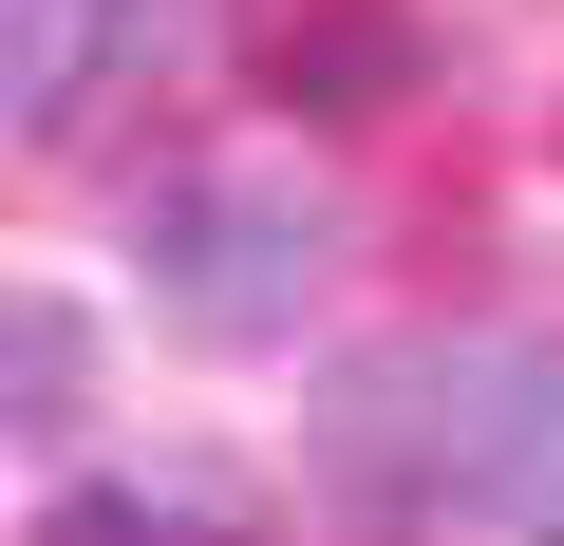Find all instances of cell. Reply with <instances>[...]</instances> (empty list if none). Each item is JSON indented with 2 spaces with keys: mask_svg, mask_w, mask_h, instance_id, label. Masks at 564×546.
<instances>
[{
  "mask_svg": "<svg viewBox=\"0 0 564 546\" xmlns=\"http://www.w3.org/2000/svg\"><path fill=\"white\" fill-rule=\"evenodd\" d=\"M302 471L339 527H564V340H358L302 396Z\"/></svg>",
  "mask_w": 564,
  "mask_h": 546,
  "instance_id": "6da1fadb",
  "label": "cell"
},
{
  "mask_svg": "<svg viewBox=\"0 0 564 546\" xmlns=\"http://www.w3.org/2000/svg\"><path fill=\"white\" fill-rule=\"evenodd\" d=\"M339 245H358V226H339L302 170H170V189H151V226H132L151 302H170L188 340H226V358L302 340V302L339 283Z\"/></svg>",
  "mask_w": 564,
  "mask_h": 546,
  "instance_id": "7a4b0ae2",
  "label": "cell"
},
{
  "mask_svg": "<svg viewBox=\"0 0 564 546\" xmlns=\"http://www.w3.org/2000/svg\"><path fill=\"white\" fill-rule=\"evenodd\" d=\"M226 76L263 95V114H395L414 76H433V20L414 0H226Z\"/></svg>",
  "mask_w": 564,
  "mask_h": 546,
  "instance_id": "3957f363",
  "label": "cell"
},
{
  "mask_svg": "<svg viewBox=\"0 0 564 546\" xmlns=\"http://www.w3.org/2000/svg\"><path fill=\"white\" fill-rule=\"evenodd\" d=\"M188 0H0V114H20L39 151H76L113 95H151Z\"/></svg>",
  "mask_w": 564,
  "mask_h": 546,
  "instance_id": "277c9868",
  "label": "cell"
},
{
  "mask_svg": "<svg viewBox=\"0 0 564 546\" xmlns=\"http://www.w3.org/2000/svg\"><path fill=\"white\" fill-rule=\"evenodd\" d=\"M20 546H263V508L226 471H76Z\"/></svg>",
  "mask_w": 564,
  "mask_h": 546,
  "instance_id": "5b68a950",
  "label": "cell"
},
{
  "mask_svg": "<svg viewBox=\"0 0 564 546\" xmlns=\"http://www.w3.org/2000/svg\"><path fill=\"white\" fill-rule=\"evenodd\" d=\"M76 415H95V321H76L57 283H20V302H0V433L57 452Z\"/></svg>",
  "mask_w": 564,
  "mask_h": 546,
  "instance_id": "8992f818",
  "label": "cell"
}]
</instances>
